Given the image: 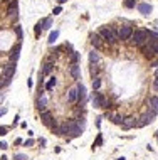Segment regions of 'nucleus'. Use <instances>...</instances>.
Masks as SVG:
<instances>
[{"mask_svg": "<svg viewBox=\"0 0 158 160\" xmlns=\"http://www.w3.org/2000/svg\"><path fill=\"white\" fill-rule=\"evenodd\" d=\"M99 36H101V39L106 40L108 44H116L118 42V32L113 29V27H101L99 29Z\"/></svg>", "mask_w": 158, "mask_h": 160, "instance_id": "nucleus-1", "label": "nucleus"}, {"mask_svg": "<svg viewBox=\"0 0 158 160\" xmlns=\"http://www.w3.org/2000/svg\"><path fill=\"white\" fill-rule=\"evenodd\" d=\"M148 37H150V30L146 29H136L133 32V36H131L133 42L138 44V46H143L145 42H148Z\"/></svg>", "mask_w": 158, "mask_h": 160, "instance_id": "nucleus-2", "label": "nucleus"}, {"mask_svg": "<svg viewBox=\"0 0 158 160\" xmlns=\"http://www.w3.org/2000/svg\"><path fill=\"white\" fill-rule=\"evenodd\" d=\"M93 105L94 108H108V101L101 93H94L93 94Z\"/></svg>", "mask_w": 158, "mask_h": 160, "instance_id": "nucleus-3", "label": "nucleus"}, {"mask_svg": "<svg viewBox=\"0 0 158 160\" xmlns=\"http://www.w3.org/2000/svg\"><path fill=\"white\" fill-rule=\"evenodd\" d=\"M131 36H133V29H131L129 25H123V27L119 29V32H118V37H119L121 40L131 39Z\"/></svg>", "mask_w": 158, "mask_h": 160, "instance_id": "nucleus-4", "label": "nucleus"}, {"mask_svg": "<svg viewBox=\"0 0 158 160\" xmlns=\"http://www.w3.org/2000/svg\"><path fill=\"white\" fill-rule=\"evenodd\" d=\"M155 116H157V113H155V111H146V113H145V115H143V116H141V118H140V123H138V126H145V125H148V123H151V121H153V118H155Z\"/></svg>", "mask_w": 158, "mask_h": 160, "instance_id": "nucleus-5", "label": "nucleus"}, {"mask_svg": "<svg viewBox=\"0 0 158 160\" xmlns=\"http://www.w3.org/2000/svg\"><path fill=\"white\" fill-rule=\"evenodd\" d=\"M47 103H49L47 94H46V93L39 94V98H37V110H39V111H46V110H47Z\"/></svg>", "mask_w": 158, "mask_h": 160, "instance_id": "nucleus-6", "label": "nucleus"}, {"mask_svg": "<svg viewBox=\"0 0 158 160\" xmlns=\"http://www.w3.org/2000/svg\"><path fill=\"white\" fill-rule=\"evenodd\" d=\"M14 72H15V62H12V61H10L9 64L3 68V71H2V76H3V78H9V79H12Z\"/></svg>", "mask_w": 158, "mask_h": 160, "instance_id": "nucleus-7", "label": "nucleus"}, {"mask_svg": "<svg viewBox=\"0 0 158 160\" xmlns=\"http://www.w3.org/2000/svg\"><path fill=\"white\" fill-rule=\"evenodd\" d=\"M121 126H123L125 130H131V128L138 126V121H136V118H133V116H128V118H125V120H123Z\"/></svg>", "mask_w": 158, "mask_h": 160, "instance_id": "nucleus-8", "label": "nucleus"}, {"mask_svg": "<svg viewBox=\"0 0 158 160\" xmlns=\"http://www.w3.org/2000/svg\"><path fill=\"white\" fill-rule=\"evenodd\" d=\"M66 101H67L69 105H76V103H78V90H76V88H71V90L67 91Z\"/></svg>", "mask_w": 158, "mask_h": 160, "instance_id": "nucleus-9", "label": "nucleus"}, {"mask_svg": "<svg viewBox=\"0 0 158 160\" xmlns=\"http://www.w3.org/2000/svg\"><path fill=\"white\" fill-rule=\"evenodd\" d=\"M40 120H42V123L44 125H47V126H52V113L50 111H40Z\"/></svg>", "mask_w": 158, "mask_h": 160, "instance_id": "nucleus-10", "label": "nucleus"}, {"mask_svg": "<svg viewBox=\"0 0 158 160\" xmlns=\"http://www.w3.org/2000/svg\"><path fill=\"white\" fill-rule=\"evenodd\" d=\"M91 44L94 46L96 51L103 49V39H101V36L99 34H91Z\"/></svg>", "mask_w": 158, "mask_h": 160, "instance_id": "nucleus-11", "label": "nucleus"}, {"mask_svg": "<svg viewBox=\"0 0 158 160\" xmlns=\"http://www.w3.org/2000/svg\"><path fill=\"white\" fill-rule=\"evenodd\" d=\"M76 90H78V103H84L86 101V88H84V84H81L79 83L78 86H76Z\"/></svg>", "mask_w": 158, "mask_h": 160, "instance_id": "nucleus-12", "label": "nucleus"}, {"mask_svg": "<svg viewBox=\"0 0 158 160\" xmlns=\"http://www.w3.org/2000/svg\"><path fill=\"white\" fill-rule=\"evenodd\" d=\"M52 68H54V64H52L50 61H46V62H44V66H42V71H40V78L49 76L50 71H52Z\"/></svg>", "mask_w": 158, "mask_h": 160, "instance_id": "nucleus-13", "label": "nucleus"}, {"mask_svg": "<svg viewBox=\"0 0 158 160\" xmlns=\"http://www.w3.org/2000/svg\"><path fill=\"white\" fill-rule=\"evenodd\" d=\"M138 10L143 14V15H148V14H151L153 7H151L150 3H145V2H143V3H140V5H138Z\"/></svg>", "mask_w": 158, "mask_h": 160, "instance_id": "nucleus-14", "label": "nucleus"}, {"mask_svg": "<svg viewBox=\"0 0 158 160\" xmlns=\"http://www.w3.org/2000/svg\"><path fill=\"white\" fill-rule=\"evenodd\" d=\"M148 106H150V110L151 111H155L158 115V96H151L148 100Z\"/></svg>", "mask_w": 158, "mask_h": 160, "instance_id": "nucleus-15", "label": "nucleus"}, {"mask_svg": "<svg viewBox=\"0 0 158 160\" xmlns=\"http://www.w3.org/2000/svg\"><path fill=\"white\" fill-rule=\"evenodd\" d=\"M9 17H17V0H12L9 5Z\"/></svg>", "mask_w": 158, "mask_h": 160, "instance_id": "nucleus-16", "label": "nucleus"}, {"mask_svg": "<svg viewBox=\"0 0 158 160\" xmlns=\"http://www.w3.org/2000/svg\"><path fill=\"white\" fill-rule=\"evenodd\" d=\"M71 76H72V79H79V76H81V71H79V66L78 64H71Z\"/></svg>", "mask_w": 158, "mask_h": 160, "instance_id": "nucleus-17", "label": "nucleus"}, {"mask_svg": "<svg viewBox=\"0 0 158 160\" xmlns=\"http://www.w3.org/2000/svg\"><path fill=\"white\" fill-rule=\"evenodd\" d=\"M89 61H91V64H98L99 62V54L96 49H93L89 52Z\"/></svg>", "mask_w": 158, "mask_h": 160, "instance_id": "nucleus-18", "label": "nucleus"}, {"mask_svg": "<svg viewBox=\"0 0 158 160\" xmlns=\"http://www.w3.org/2000/svg\"><path fill=\"white\" fill-rule=\"evenodd\" d=\"M19 51H20V44H17V46L12 49V52H10V61H12V62L17 61V57H19Z\"/></svg>", "mask_w": 158, "mask_h": 160, "instance_id": "nucleus-19", "label": "nucleus"}, {"mask_svg": "<svg viewBox=\"0 0 158 160\" xmlns=\"http://www.w3.org/2000/svg\"><path fill=\"white\" fill-rule=\"evenodd\" d=\"M44 88H46V91H52V90H54V88H56V78H49V81H46Z\"/></svg>", "mask_w": 158, "mask_h": 160, "instance_id": "nucleus-20", "label": "nucleus"}, {"mask_svg": "<svg viewBox=\"0 0 158 160\" xmlns=\"http://www.w3.org/2000/svg\"><path fill=\"white\" fill-rule=\"evenodd\" d=\"M99 88H101V78H99V76H96V78H93V90L98 91Z\"/></svg>", "mask_w": 158, "mask_h": 160, "instance_id": "nucleus-21", "label": "nucleus"}, {"mask_svg": "<svg viewBox=\"0 0 158 160\" xmlns=\"http://www.w3.org/2000/svg\"><path fill=\"white\" fill-rule=\"evenodd\" d=\"M89 71H91V76H93V78H96V76H98V72H99V66H98V64H91Z\"/></svg>", "mask_w": 158, "mask_h": 160, "instance_id": "nucleus-22", "label": "nucleus"}, {"mask_svg": "<svg viewBox=\"0 0 158 160\" xmlns=\"http://www.w3.org/2000/svg\"><path fill=\"white\" fill-rule=\"evenodd\" d=\"M123 120H125V118H123L121 115H113V116H111V121H113V123H116V125H121Z\"/></svg>", "mask_w": 158, "mask_h": 160, "instance_id": "nucleus-23", "label": "nucleus"}, {"mask_svg": "<svg viewBox=\"0 0 158 160\" xmlns=\"http://www.w3.org/2000/svg\"><path fill=\"white\" fill-rule=\"evenodd\" d=\"M57 37H59V30H54V32H50V36H49V44H54Z\"/></svg>", "mask_w": 158, "mask_h": 160, "instance_id": "nucleus-24", "label": "nucleus"}, {"mask_svg": "<svg viewBox=\"0 0 158 160\" xmlns=\"http://www.w3.org/2000/svg\"><path fill=\"white\" fill-rule=\"evenodd\" d=\"M78 61H79V52L72 51V54H71V62H72V64H78Z\"/></svg>", "mask_w": 158, "mask_h": 160, "instance_id": "nucleus-25", "label": "nucleus"}, {"mask_svg": "<svg viewBox=\"0 0 158 160\" xmlns=\"http://www.w3.org/2000/svg\"><path fill=\"white\" fill-rule=\"evenodd\" d=\"M135 5H136L135 0H125V7H126V9H133Z\"/></svg>", "mask_w": 158, "mask_h": 160, "instance_id": "nucleus-26", "label": "nucleus"}, {"mask_svg": "<svg viewBox=\"0 0 158 160\" xmlns=\"http://www.w3.org/2000/svg\"><path fill=\"white\" fill-rule=\"evenodd\" d=\"M40 30H42V20H40L39 24L35 25V36H39V32H40Z\"/></svg>", "mask_w": 158, "mask_h": 160, "instance_id": "nucleus-27", "label": "nucleus"}, {"mask_svg": "<svg viewBox=\"0 0 158 160\" xmlns=\"http://www.w3.org/2000/svg\"><path fill=\"white\" fill-rule=\"evenodd\" d=\"M14 159H15V160H27V157H25L24 153H17V155H15Z\"/></svg>", "mask_w": 158, "mask_h": 160, "instance_id": "nucleus-28", "label": "nucleus"}, {"mask_svg": "<svg viewBox=\"0 0 158 160\" xmlns=\"http://www.w3.org/2000/svg\"><path fill=\"white\" fill-rule=\"evenodd\" d=\"M103 143V138H101V135H98V138H96V142H94V147H99Z\"/></svg>", "mask_w": 158, "mask_h": 160, "instance_id": "nucleus-29", "label": "nucleus"}, {"mask_svg": "<svg viewBox=\"0 0 158 160\" xmlns=\"http://www.w3.org/2000/svg\"><path fill=\"white\" fill-rule=\"evenodd\" d=\"M15 32H17V37H19V40H20V39H22V29H20L19 25L15 27Z\"/></svg>", "mask_w": 158, "mask_h": 160, "instance_id": "nucleus-30", "label": "nucleus"}, {"mask_svg": "<svg viewBox=\"0 0 158 160\" xmlns=\"http://www.w3.org/2000/svg\"><path fill=\"white\" fill-rule=\"evenodd\" d=\"M7 131H9L7 126H0V135H7Z\"/></svg>", "mask_w": 158, "mask_h": 160, "instance_id": "nucleus-31", "label": "nucleus"}, {"mask_svg": "<svg viewBox=\"0 0 158 160\" xmlns=\"http://www.w3.org/2000/svg\"><path fill=\"white\" fill-rule=\"evenodd\" d=\"M61 12H62V9H61V7H56V9H54V15H59Z\"/></svg>", "mask_w": 158, "mask_h": 160, "instance_id": "nucleus-32", "label": "nucleus"}, {"mask_svg": "<svg viewBox=\"0 0 158 160\" xmlns=\"http://www.w3.org/2000/svg\"><path fill=\"white\" fill-rule=\"evenodd\" d=\"M153 90H155V91H158V78H157L155 81H153Z\"/></svg>", "mask_w": 158, "mask_h": 160, "instance_id": "nucleus-33", "label": "nucleus"}, {"mask_svg": "<svg viewBox=\"0 0 158 160\" xmlns=\"http://www.w3.org/2000/svg\"><path fill=\"white\" fill-rule=\"evenodd\" d=\"M32 145H34V140H32V138L25 142V147H32Z\"/></svg>", "mask_w": 158, "mask_h": 160, "instance_id": "nucleus-34", "label": "nucleus"}, {"mask_svg": "<svg viewBox=\"0 0 158 160\" xmlns=\"http://www.w3.org/2000/svg\"><path fill=\"white\" fill-rule=\"evenodd\" d=\"M0 148L5 150V148H7V143H5V142H0Z\"/></svg>", "mask_w": 158, "mask_h": 160, "instance_id": "nucleus-35", "label": "nucleus"}, {"mask_svg": "<svg viewBox=\"0 0 158 160\" xmlns=\"http://www.w3.org/2000/svg\"><path fill=\"white\" fill-rule=\"evenodd\" d=\"M5 113H7V108H2V110H0V116H2V115H5Z\"/></svg>", "mask_w": 158, "mask_h": 160, "instance_id": "nucleus-36", "label": "nucleus"}, {"mask_svg": "<svg viewBox=\"0 0 158 160\" xmlns=\"http://www.w3.org/2000/svg\"><path fill=\"white\" fill-rule=\"evenodd\" d=\"M64 2H67V0H59V3H64Z\"/></svg>", "mask_w": 158, "mask_h": 160, "instance_id": "nucleus-37", "label": "nucleus"}, {"mask_svg": "<svg viewBox=\"0 0 158 160\" xmlns=\"http://www.w3.org/2000/svg\"><path fill=\"white\" fill-rule=\"evenodd\" d=\"M0 160H7V157H2V159H0Z\"/></svg>", "mask_w": 158, "mask_h": 160, "instance_id": "nucleus-38", "label": "nucleus"}, {"mask_svg": "<svg viewBox=\"0 0 158 160\" xmlns=\"http://www.w3.org/2000/svg\"><path fill=\"white\" fill-rule=\"evenodd\" d=\"M155 74H157V78H158V68H157V72H155Z\"/></svg>", "mask_w": 158, "mask_h": 160, "instance_id": "nucleus-39", "label": "nucleus"}]
</instances>
